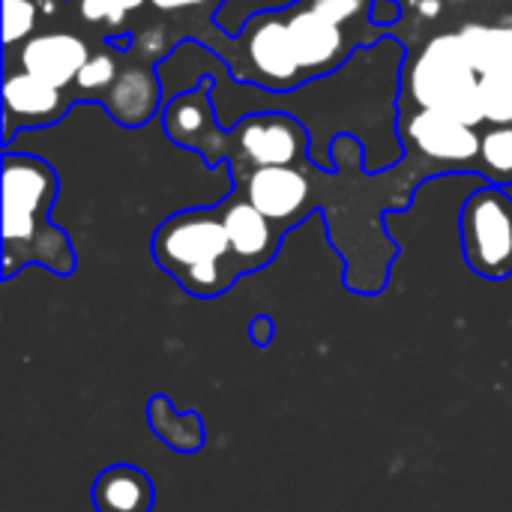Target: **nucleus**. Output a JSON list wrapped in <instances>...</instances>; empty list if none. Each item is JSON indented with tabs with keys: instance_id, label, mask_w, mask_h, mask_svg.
<instances>
[{
	"instance_id": "5701e85b",
	"label": "nucleus",
	"mask_w": 512,
	"mask_h": 512,
	"mask_svg": "<svg viewBox=\"0 0 512 512\" xmlns=\"http://www.w3.org/2000/svg\"><path fill=\"white\" fill-rule=\"evenodd\" d=\"M135 45H138V51L144 57H156V54L168 51V36H165L162 27H147V30H141L135 36Z\"/></svg>"
},
{
	"instance_id": "9b49d317",
	"label": "nucleus",
	"mask_w": 512,
	"mask_h": 512,
	"mask_svg": "<svg viewBox=\"0 0 512 512\" xmlns=\"http://www.w3.org/2000/svg\"><path fill=\"white\" fill-rule=\"evenodd\" d=\"M288 30L306 75H324L336 69L348 54L345 30L309 6H300L288 15Z\"/></svg>"
},
{
	"instance_id": "aec40b11",
	"label": "nucleus",
	"mask_w": 512,
	"mask_h": 512,
	"mask_svg": "<svg viewBox=\"0 0 512 512\" xmlns=\"http://www.w3.org/2000/svg\"><path fill=\"white\" fill-rule=\"evenodd\" d=\"M117 75H120L117 57L111 51H96V54H90V60L78 72L75 87L81 93H108V87L117 81Z\"/></svg>"
},
{
	"instance_id": "f3484780",
	"label": "nucleus",
	"mask_w": 512,
	"mask_h": 512,
	"mask_svg": "<svg viewBox=\"0 0 512 512\" xmlns=\"http://www.w3.org/2000/svg\"><path fill=\"white\" fill-rule=\"evenodd\" d=\"M483 120L492 126H512V75H480Z\"/></svg>"
},
{
	"instance_id": "2eb2a0df",
	"label": "nucleus",
	"mask_w": 512,
	"mask_h": 512,
	"mask_svg": "<svg viewBox=\"0 0 512 512\" xmlns=\"http://www.w3.org/2000/svg\"><path fill=\"white\" fill-rule=\"evenodd\" d=\"M93 504L99 512H150L153 483L138 468L114 465L96 480Z\"/></svg>"
},
{
	"instance_id": "39448f33",
	"label": "nucleus",
	"mask_w": 512,
	"mask_h": 512,
	"mask_svg": "<svg viewBox=\"0 0 512 512\" xmlns=\"http://www.w3.org/2000/svg\"><path fill=\"white\" fill-rule=\"evenodd\" d=\"M246 60L255 81L267 84L270 90H288L306 78L297 48L291 42L288 18L276 12L252 18L246 30Z\"/></svg>"
},
{
	"instance_id": "7ed1b4c3",
	"label": "nucleus",
	"mask_w": 512,
	"mask_h": 512,
	"mask_svg": "<svg viewBox=\"0 0 512 512\" xmlns=\"http://www.w3.org/2000/svg\"><path fill=\"white\" fill-rule=\"evenodd\" d=\"M405 87L420 108L453 114L471 126L483 120L480 72L459 33H438L405 66Z\"/></svg>"
},
{
	"instance_id": "bb28decb",
	"label": "nucleus",
	"mask_w": 512,
	"mask_h": 512,
	"mask_svg": "<svg viewBox=\"0 0 512 512\" xmlns=\"http://www.w3.org/2000/svg\"><path fill=\"white\" fill-rule=\"evenodd\" d=\"M36 3H39V12L42 15H54L57 6H60V0H36Z\"/></svg>"
},
{
	"instance_id": "1a4fd4ad",
	"label": "nucleus",
	"mask_w": 512,
	"mask_h": 512,
	"mask_svg": "<svg viewBox=\"0 0 512 512\" xmlns=\"http://www.w3.org/2000/svg\"><path fill=\"white\" fill-rule=\"evenodd\" d=\"M63 111V90L30 75V72H6L3 78V147H12V129L21 126H45L54 123Z\"/></svg>"
},
{
	"instance_id": "6ab92c4d",
	"label": "nucleus",
	"mask_w": 512,
	"mask_h": 512,
	"mask_svg": "<svg viewBox=\"0 0 512 512\" xmlns=\"http://www.w3.org/2000/svg\"><path fill=\"white\" fill-rule=\"evenodd\" d=\"M480 156L486 162V168L504 180L512 177V126H492L483 135L480 144Z\"/></svg>"
},
{
	"instance_id": "ddd939ff",
	"label": "nucleus",
	"mask_w": 512,
	"mask_h": 512,
	"mask_svg": "<svg viewBox=\"0 0 512 512\" xmlns=\"http://www.w3.org/2000/svg\"><path fill=\"white\" fill-rule=\"evenodd\" d=\"M162 102V84L153 69L129 66L117 75V81L105 93V108L120 126L147 123Z\"/></svg>"
},
{
	"instance_id": "b1692460",
	"label": "nucleus",
	"mask_w": 512,
	"mask_h": 512,
	"mask_svg": "<svg viewBox=\"0 0 512 512\" xmlns=\"http://www.w3.org/2000/svg\"><path fill=\"white\" fill-rule=\"evenodd\" d=\"M402 15V6L396 0H372L369 3V21L372 24H396Z\"/></svg>"
},
{
	"instance_id": "4be33fe9",
	"label": "nucleus",
	"mask_w": 512,
	"mask_h": 512,
	"mask_svg": "<svg viewBox=\"0 0 512 512\" xmlns=\"http://www.w3.org/2000/svg\"><path fill=\"white\" fill-rule=\"evenodd\" d=\"M306 6L315 9L318 15H324L327 21L345 27L348 21H354L363 12L366 0H306Z\"/></svg>"
},
{
	"instance_id": "20e7f679",
	"label": "nucleus",
	"mask_w": 512,
	"mask_h": 512,
	"mask_svg": "<svg viewBox=\"0 0 512 512\" xmlns=\"http://www.w3.org/2000/svg\"><path fill=\"white\" fill-rule=\"evenodd\" d=\"M462 243L471 267L501 279L512 273V198L507 189H480L462 210Z\"/></svg>"
},
{
	"instance_id": "f03ea898",
	"label": "nucleus",
	"mask_w": 512,
	"mask_h": 512,
	"mask_svg": "<svg viewBox=\"0 0 512 512\" xmlns=\"http://www.w3.org/2000/svg\"><path fill=\"white\" fill-rule=\"evenodd\" d=\"M57 195L54 168L45 159L12 153L3 156V270L6 276L15 273V264L39 258L48 264L42 252L45 243L63 246L66 240L60 231L48 225V210Z\"/></svg>"
},
{
	"instance_id": "0eeeda50",
	"label": "nucleus",
	"mask_w": 512,
	"mask_h": 512,
	"mask_svg": "<svg viewBox=\"0 0 512 512\" xmlns=\"http://www.w3.org/2000/svg\"><path fill=\"white\" fill-rule=\"evenodd\" d=\"M408 141L429 159L435 162H453V165H468L480 156L483 138L477 135V126L444 114V111H429L420 108L408 120Z\"/></svg>"
},
{
	"instance_id": "4468645a",
	"label": "nucleus",
	"mask_w": 512,
	"mask_h": 512,
	"mask_svg": "<svg viewBox=\"0 0 512 512\" xmlns=\"http://www.w3.org/2000/svg\"><path fill=\"white\" fill-rule=\"evenodd\" d=\"M213 81L204 78L195 90L189 93H177L171 96V102L162 108V123L165 132L177 141V144H201L207 138L216 135V117H213V93H210Z\"/></svg>"
},
{
	"instance_id": "6e6552de",
	"label": "nucleus",
	"mask_w": 512,
	"mask_h": 512,
	"mask_svg": "<svg viewBox=\"0 0 512 512\" xmlns=\"http://www.w3.org/2000/svg\"><path fill=\"white\" fill-rule=\"evenodd\" d=\"M90 60V45L66 30H51L27 39L18 51V66L21 72H30L54 87H69L84 63Z\"/></svg>"
},
{
	"instance_id": "f8f14e48",
	"label": "nucleus",
	"mask_w": 512,
	"mask_h": 512,
	"mask_svg": "<svg viewBox=\"0 0 512 512\" xmlns=\"http://www.w3.org/2000/svg\"><path fill=\"white\" fill-rule=\"evenodd\" d=\"M222 222L231 240V252L240 261L243 273L267 264L279 246V237L273 231V222L249 201V198H231L222 210Z\"/></svg>"
},
{
	"instance_id": "412c9836",
	"label": "nucleus",
	"mask_w": 512,
	"mask_h": 512,
	"mask_svg": "<svg viewBox=\"0 0 512 512\" xmlns=\"http://www.w3.org/2000/svg\"><path fill=\"white\" fill-rule=\"evenodd\" d=\"M144 3L150 0H75L78 6V15L87 21V24H120L126 21L129 12L141 9Z\"/></svg>"
},
{
	"instance_id": "dca6fc26",
	"label": "nucleus",
	"mask_w": 512,
	"mask_h": 512,
	"mask_svg": "<svg viewBox=\"0 0 512 512\" xmlns=\"http://www.w3.org/2000/svg\"><path fill=\"white\" fill-rule=\"evenodd\" d=\"M480 75H512V15L498 24H465L459 30Z\"/></svg>"
},
{
	"instance_id": "393cba45",
	"label": "nucleus",
	"mask_w": 512,
	"mask_h": 512,
	"mask_svg": "<svg viewBox=\"0 0 512 512\" xmlns=\"http://www.w3.org/2000/svg\"><path fill=\"white\" fill-rule=\"evenodd\" d=\"M219 0H150V6H156L159 12H180V9H201Z\"/></svg>"
},
{
	"instance_id": "a211bd4d",
	"label": "nucleus",
	"mask_w": 512,
	"mask_h": 512,
	"mask_svg": "<svg viewBox=\"0 0 512 512\" xmlns=\"http://www.w3.org/2000/svg\"><path fill=\"white\" fill-rule=\"evenodd\" d=\"M42 12L36 0H3V45H24L33 39Z\"/></svg>"
},
{
	"instance_id": "f257e3e1",
	"label": "nucleus",
	"mask_w": 512,
	"mask_h": 512,
	"mask_svg": "<svg viewBox=\"0 0 512 512\" xmlns=\"http://www.w3.org/2000/svg\"><path fill=\"white\" fill-rule=\"evenodd\" d=\"M156 261L192 294L216 297L237 273L240 261L231 252V240L216 210H183L165 219L153 237Z\"/></svg>"
},
{
	"instance_id": "9d476101",
	"label": "nucleus",
	"mask_w": 512,
	"mask_h": 512,
	"mask_svg": "<svg viewBox=\"0 0 512 512\" xmlns=\"http://www.w3.org/2000/svg\"><path fill=\"white\" fill-rule=\"evenodd\" d=\"M309 177L294 165H270L255 168L246 180V198L270 219V222H294L309 201Z\"/></svg>"
},
{
	"instance_id": "423d86ee",
	"label": "nucleus",
	"mask_w": 512,
	"mask_h": 512,
	"mask_svg": "<svg viewBox=\"0 0 512 512\" xmlns=\"http://www.w3.org/2000/svg\"><path fill=\"white\" fill-rule=\"evenodd\" d=\"M234 141L255 168L294 165L306 147V129L282 111H255L234 126Z\"/></svg>"
},
{
	"instance_id": "cd10ccee",
	"label": "nucleus",
	"mask_w": 512,
	"mask_h": 512,
	"mask_svg": "<svg viewBox=\"0 0 512 512\" xmlns=\"http://www.w3.org/2000/svg\"><path fill=\"white\" fill-rule=\"evenodd\" d=\"M456 3H459V0H456Z\"/></svg>"
},
{
	"instance_id": "a878e982",
	"label": "nucleus",
	"mask_w": 512,
	"mask_h": 512,
	"mask_svg": "<svg viewBox=\"0 0 512 512\" xmlns=\"http://www.w3.org/2000/svg\"><path fill=\"white\" fill-rule=\"evenodd\" d=\"M411 6L417 9V15H420L423 21H432V18H438V15H441L444 0H411Z\"/></svg>"
}]
</instances>
